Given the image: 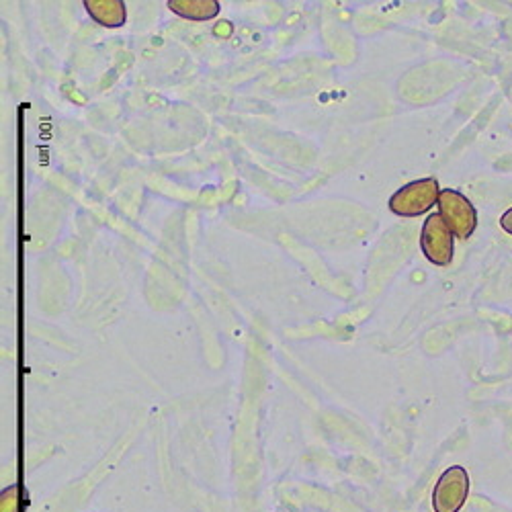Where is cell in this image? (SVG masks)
<instances>
[{
  "label": "cell",
  "mask_w": 512,
  "mask_h": 512,
  "mask_svg": "<svg viewBox=\"0 0 512 512\" xmlns=\"http://www.w3.org/2000/svg\"><path fill=\"white\" fill-rule=\"evenodd\" d=\"M19 486H9L0 496V512H19Z\"/></svg>",
  "instance_id": "cell-7"
},
{
  "label": "cell",
  "mask_w": 512,
  "mask_h": 512,
  "mask_svg": "<svg viewBox=\"0 0 512 512\" xmlns=\"http://www.w3.org/2000/svg\"><path fill=\"white\" fill-rule=\"evenodd\" d=\"M84 9L95 23L107 29H119L127 21V9L123 0H84Z\"/></svg>",
  "instance_id": "cell-5"
},
{
  "label": "cell",
  "mask_w": 512,
  "mask_h": 512,
  "mask_svg": "<svg viewBox=\"0 0 512 512\" xmlns=\"http://www.w3.org/2000/svg\"><path fill=\"white\" fill-rule=\"evenodd\" d=\"M439 197L441 189L437 179H420L398 189L390 199V209L402 218H418L422 213L431 211L435 203H439Z\"/></svg>",
  "instance_id": "cell-1"
},
{
  "label": "cell",
  "mask_w": 512,
  "mask_h": 512,
  "mask_svg": "<svg viewBox=\"0 0 512 512\" xmlns=\"http://www.w3.org/2000/svg\"><path fill=\"white\" fill-rule=\"evenodd\" d=\"M439 213L449 226V230L461 238L467 240L478 228V211L465 195L453 189L441 191L439 197Z\"/></svg>",
  "instance_id": "cell-3"
},
{
  "label": "cell",
  "mask_w": 512,
  "mask_h": 512,
  "mask_svg": "<svg viewBox=\"0 0 512 512\" xmlns=\"http://www.w3.org/2000/svg\"><path fill=\"white\" fill-rule=\"evenodd\" d=\"M469 494V474L461 465L445 469L433 492L435 512H459Z\"/></svg>",
  "instance_id": "cell-4"
},
{
  "label": "cell",
  "mask_w": 512,
  "mask_h": 512,
  "mask_svg": "<svg viewBox=\"0 0 512 512\" xmlns=\"http://www.w3.org/2000/svg\"><path fill=\"white\" fill-rule=\"evenodd\" d=\"M455 234L449 230L445 220L441 218V213L435 211L426 218L420 234V248L426 256V261L437 265V267H447L453 261L455 254Z\"/></svg>",
  "instance_id": "cell-2"
},
{
  "label": "cell",
  "mask_w": 512,
  "mask_h": 512,
  "mask_svg": "<svg viewBox=\"0 0 512 512\" xmlns=\"http://www.w3.org/2000/svg\"><path fill=\"white\" fill-rule=\"evenodd\" d=\"M500 228H502L506 234H510V236H512V207H510V209H506V211L502 213V218H500Z\"/></svg>",
  "instance_id": "cell-8"
},
{
  "label": "cell",
  "mask_w": 512,
  "mask_h": 512,
  "mask_svg": "<svg viewBox=\"0 0 512 512\" xmlns=\"http://www.w3.org/2000/svg\"><path fill=\"white\" fill-rule=\"evenodd\" d=\"M166 7L189 21H211L222 9L218 0H168Z\"/></svg>",
  "instance_id": "cell-6"
}]
</instances>
